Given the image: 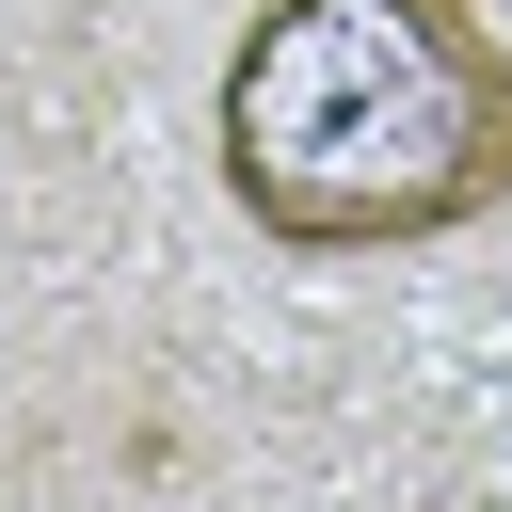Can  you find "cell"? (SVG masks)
Returning a JSON list of instances; mask_svg holds the SVG:
<instances>
[{
    "instance_id": "cell-1",
    "label": "cell",
    "mask_w": 512,
    "mask_h": 512,
    "mask_svg": "<svg viewBox=\"0 0 512 512\" xmlns=\"http://www.w3.org/2000/svg\"><path fill=\"white\" fill-rule=\"evenodd\" d=\"M272 256H416L512 208V32L480 0H256L208 96Z\"/></svg>"
}]
</instances>
